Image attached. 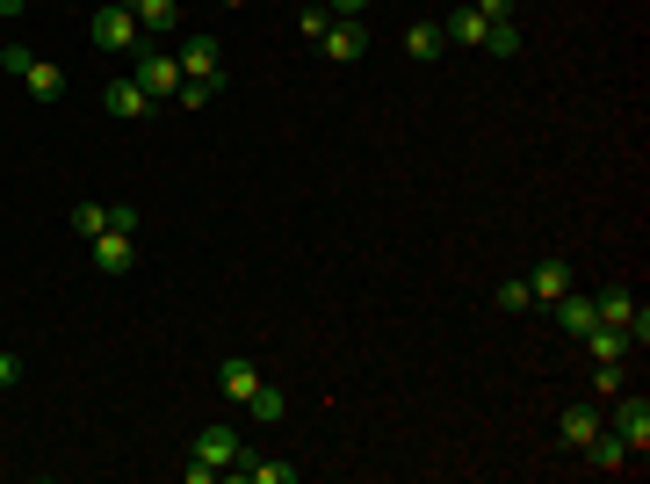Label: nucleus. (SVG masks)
<instances>
[{"mask_svg":"<svg viewBox=\"0 0 650 484\" xmlns=\"http://www.w3.org/2000/svg\"><path fill=\"white\" fill-rule=\"evenodd\" d=\"M131 232H137V210L116 203V210H109V232H94V239H87V246H94V275L123 282V275L137 268V239H131Z\"/></svg>","mask_w":650,"mask_h":484,"instance_id":"nucleus-1","label":"nucleus"},{"mask_svg":"<svg viewBox=\"0 0 650 484\" xmlns=\"http://www.w3.org/2000/svg\"><path fill=\"white\" fill-rule=\"evenodd\" d=\"M0 66L15 72V80H22V87H30L36 102H58V94H66V72H58V66H52V58H36V52H30V44H8V52H0Z\"/></svg>","mask_w":650,"mask_h":484,"instance_id":"nucleus-2","label":"nucleus"},{"mask_svg":"<svg viewBox=\"0 0 650 484\" xmlns=\"http://www.w3.org/2000/svg\"><path fill=\"white\" fill-rule=\"evenodd\" d=\"M87 36L102 44L109 58H131L137 44H145V30H137V15L123 8V0H109V8H94V22H87Z\"/></svg>","mask_w":650,"mask_h":484,"instance_id":"nucleus-3","label":"nucleus"},{"mask_svg":"<svg viewBox=\"0 0 650 484\" xmlns=\"http://www.w3.org/2000/svg\"><path fill=\"white\" fill-rule=\"evenodd\" d=\"M131 80L145 87L153 102H173V87H181V58H167V52L153 44V36H145V44L131 52Z\"/></svg>","mask_w":650,"mask_h":484,"instance_id":"nucleus-4","label":"nucleus"},{"mask_svg":"<svg viewBox=\"0 0 650 484\" xmlns=\"http://www.w3.org/2000/svg\"><path fill=\"white\" fill-rule=\"evenodd\" d=\"M189 455H203V463H217V477H239V434H232V419H210V427H195Z\"/></svg>","mask_w":650,"mask_h":484,"instance_id":"nucleus-5","label":"nucleus"},{"mask_svg":"<svg viewBox=\"0 0 650 484\" xmlns=\"http://www.w3.org/2000/svg\"><path fill=\"white\" fill-rule=\"evenodd\" d=\"M607 434H621L629 455L643 463V449H650V398H643V391H615V419H607Z\"/></svg>","mask_w":650,"mask_h":484,"instance_id":"nucleus-6","label":"nucleus"},{"mask_svg":"<svg viewBox=\"0 0 650 484\" xmlns=\"http://www.w3.org/2000/svg\"><path fill=\"white\" fill-rule=\"evenodd\" d=\"M564 290H579V275H571V260H564V254L535 260V275H528V296H535V304H557Z\"/></svg>","mask_w":650,"mask_h":484,"instance_id":"nucleus-7","label":"nucleus"},{"mask_svg":"<svg viewBox=\"0 0 650 484\" xmlns=\"http://www.w3.org/2000/svg\"><path fill=\"white\" fill-rule=\"evenodd\" d=\"M318 44H325V58H333V66H355V58H369V30H361V22H340V15H333V30H325Z\"/></svg>","mask_w":650,"mask_h":484,"instance_id":"nucleus-8","label":"nucleus"},{"mask_svg":"<svg viewBox=\"0 0 650 484\" xmlns=\"http://www.w3.org/2000/svg\"><path fill=\"white\" fill-rule=\"evenodd\" d=\"M102 109H109V116H153L159 102H153V94H145V87L131 80V72H116V80L102 87Z\"/></svg>","mask_w":650,"mask_h":484,"instance_id":"nucleus-9","label":"nucleus"},{"mask_svg":"<svg viewBox=\"0 0 650 484\" xmlns=\"http://www.w3.org/2000/svg\"><path fill=\"white\" fill-rule=\"evenodd\" d=\"M181 80H224L217 36H189V44H181Z\"/></svg>","mask_w":650,"mask_h":484,"instance_id":"nucleus-10","label":"nucleus"},{"mask_svg":"<svg viewBox=\"0 0 650 484\" xmlns=\"http://www.w3.org/2000/svg\"><path fill=\"white\" fill-rule=\"evenodd\" d=\"M549 312H557V326H564L571 340H585V333L599 326V312H593V296H585V290H564L557 304H549Z\"/></svg>","mask_w":650,"mask_h":484,"instance_id":"nucleus-11","label":"nucleus"},{"mask_svg":"<svg viewBox=\"0 0 650 484\" xmlns=\"http://www.w3.org/2000/svg\"><path fill=\"white\" fill-rule=\"evenodd\" d=\"M484 30H492V22H484L478 8H456V15H441V36L456 44V52H484Z\"/></svg>","mask_w":650,"mask_h":484,"instance_id":"nucleus-12","label":"nucleus"},{"mask_svg":"<svg viewBox=\"0 0 650 484\" xmlns=\"http://www.w3.org/2000/svg\"><path fill=\"white\" fill-rule=\"evenodd\" d=\"M217 391H224L232 405H246V398L260 391V362H246V354H232V362L217 369Z\"/></svg>","mask_w":650,"mask_h":484,"instance_id":"nucleus-13","label":"nucleus"},{"mask_svg":"<svg viewBox=\"0 0 650 484\" xmlns=\"http://www.w3.org/2000/svg\"><path fill=\"white\" fill-rule=\"evenodd\" d=\"M579 347L593 354V362H629V354H636V347H629V333H621V326H593Z\"/></svg>","mask_w":650,"mask_h":484,"instance_id":"nucleus-14","label":"nucleus"},{"mask_svg":"<svg viewBox=\"0 0 650 484\" xmlns=\"http://www.w3.org/2000/svg\"><path fill=\"white\" fill-rule=\"evenodd\" d=\"M585 463H593V470H629V441H621V434H607V427H599L593 441H585Z\"/></svg>","mask_w":650,"mask_h":484,"instance_id":"nucleus-15","label":"nucleus"},{"mask_svg":"<svg viewBox=\"0 0 650 484\" xmlns=\"http://www.w3.org/2000/svg\"><path fill=\"white\" fill-rule=\"evenodd\" d=\"M599 427H607V419H599V413H593V405H564V419H557V434H564L571 449H585V441H593V434H599Z\"/></svg>","mask_w":650,"mask_h":484,"instance_id":"nucleus-16","label":"nucleus"},{"mask_svg":"<svg viewBox=\"0 0 650 484\" xmlns=\"http://www.w3.org/2000/svg\"><path fill=\"white\" fill-rule=\"evenodd\" d=\"M123 8L137 15V30H145V36H167V30H173V8H181V0H123Z\"/></svg>","mask_w":650,"mask_h":484,"instance_id":"nucleus-17","label":"nucleus"},{"mask_svg":"<svg viewBox=\"0 0 650 484\" xmlns=\"http://www.w3.org/2000/svg\"><path fill=\"white\" fill-rule=\"evenodd\" d=\"M405 52L419 58V66H434V58L448 52V36H441V22H412V30H405Z\"/></svg>","mask_w":650,"mask_h":484,"instance_id":"nucleus-18","label":"nucleus"},{"mask_svg":"<svg viewBox=\"0 0 650 484\" xmlns=\"http://www.w3.org/2000/svg\"><path fill=\"white\" fill-rule=\"evenodd\" d=\"M239 477H254V484H296V463H282V455H239Z\"/></svg>","mask_w":650,"mask_h":484,"instance_id":"nucleus-19","label":"nucleus"},{"mask_svg":"<svg viewBox=\"0 0 650 484\" xmlns=\"http://www.w3.org/2000/svg\"><path fill=\"white\" fill-rule=\"evenodd\" d=\"M246 413H254L260 427H274V419L290 413V391H282V383H268V376H260V391H254V398H246Z\"/></svg>","mask_w":650,"mask_h":484,"instance_id":"nucleus-20","label":"nucleus"},{"mask_svg":"<svg viewBox=\"0 0 650 484\" xmlns=\"http://www.w3.org/2000/svg\"><path fill=\"white\" fill-rule=\"evenodd\" d=\"M593 312H599V326H621V333H629L636 296H629V290H607V296H593Z\"/></svg>","mask_w":650,"mask_h":484,"instance_id":"nucleus-21","label":"nucleus"},{"mask_svg":"<svg viewBox=\"0 0 650 484\" xmlns=\"http://www.w3.org/2000/svg\"><path fill=\"white\" fill-rule=\"evenodd\" d=\"M66 225H72V239H94V232H109V210L102 203H72Z\"/></svg>","mask_w":650,"mask_h":484,"instance_id":"nucleus-22","label":"nucleus"},{"mask_svg":"<svg viewBox=\"0 0 650 484\" xmlns=\"http://www.w3.org/2000/svg\"><path fill=\"white\" fill-rule=\"evenodd\" d=\"M217 94H224V80H181V87H173V102H181V109H210Z\"/></svg>","mask_w":650,"mask_h":484,"instance_id":"nucleus-23","label":"nucleus"},{"mask_svg":"<svg viewBox=\"0 0 650 484\" xmlns=\"http://www.w3.org/2000/svg\"><path fill=\"white\" fill-rule=\"evenodd\" d=\"M492 304H498V312H528V304H535V296H528V275L498 282V290H492Z\"/></svg>","mask_w":650,"mask_h":484,"instance_id":"nucleus-24","label":"nucleus"},{"mask_svg":"<svg viewBox=\"0 0 650 484\" xmlns=\"http://www.w3.org/2000/svg\"><path fill=\"white\" fill-rule=\"evenodd\" d=\"M484 52H492V58H514L520 52V30H514V22H492V30H484Z\"/></svg>","mask_w":650,"mask_h":484,"instance_id":"nucleus-25","label":"nucleus"},{"mask_svg":"<svg viewBox=\"0 0 650 484\" xmlns=\"http://www.w3.org/2000/svg\"><path fill=\"white\" fill-rule=\"evenodd\" d=\"M593 391H599V398L629 391V369H621V362H593Z\"/></svg>","mask_w":650,"mask_h":484,"instance_id":"nucleus-26","label":"nucleus"},{"mask_svg":"<svg viewBox=\"0 0 650 484\" xmlns=\"http://www.w3.org/2000/svg\"><path fill=\"white\" fill-rule=\"evenodd\" d=\"M296 30H304L311 44H318V36L333 30V8H325V0H318V8H304V15H296Z\"/></svg>","mask_w":650,"mask_h":484,"instance_id":"nucleus-27","label":"nucleus"},{"mask_svg":"<svg viewBox=\"0 0 650 484\" xmlns=\"http://www.w3.org/2000/svg\"><path fill=\"white\" fill-rule=\"evenodd\" d=\"M181 477H189V484H217V463H203V455H189V463H181Z\"/></svg>","mask_w":650,"mask_h":484,"instance_id":"nucleus-28","label":"nucleus"},{"mask_svg":"<svg viewBox=\"0 0 650 484\" xmlns=\"http://www.w3.org/2000/svg\"><path fill=\"white\" fill-rule=\"evenodd\" d=\"M22 383V354H8V347H0V391H15Z\"/></svg>","mask_w":650,"mask_h":484,"instance_id":"nucleus-29","label":"nucleus"},{"mask_svg":"<svg viewBox=\"0 0 650 484\" xmlns=\"http://www.w3.org/2000/svg\"><path fill=\"white\" fill-rule=\"evenodd\" d=\"M514 8H520V0H478V15H484V22H514Z\"/></svg>","mask_w":650,"mask_h":484,"instance_id":"nucleus-30","label":"nucleus"},{"mask_svg":"<svg viewBox=\"0 0 650 484\" xmlns=\"http://www.w3.org/2000/svg\"><path fill=\"white\" fill-rule=\"evenodd\" d=\"M325 8H333L340 22H361V8H369V0H325Z\"/></svg>","mask_w":650,"mask_h":484,"instance_id":"nucleus-31","label":"nucleus"},{"mask_svg":"<svg viewBox=\"0 0 650 484\" xmlns=\"http://www.w3.org/2000/svg\"><path fill=\"white\" fill-rule=\"evenodd\" d=\"M15 15H30V0H0V22H15Z\"/></svg>","mask_w":650,"mask_h":484,"instance_id":"nucleus-32","label":"nucleus"},{"mask_svg":"<svg viewBox=\"0 0 650 484\" xmlns=\"http://www.w3.org/2000/svg\"><path fill=\"white\" fill-rule=\"evenodd\" d=\"M224 8H246V0H224Z\"/></svg>","mask_w":650,"mask_h":484,"instance_id":"nucleus-33","label":"nucleus"}]
</instances>
